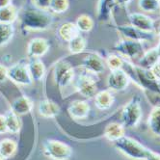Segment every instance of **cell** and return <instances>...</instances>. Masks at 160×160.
<instances>
[{
	"label": "cell",
	"mask_w": 160,
	"mask_h": 160,
	"mask_svg": "<svg viewBox=\"0 0 160 160\" xmlns=\"http://www.w3.org/2000/svg\"><path fill=\"white\" fill-rule=\"evenodd\" d=\"M51 0H32L33 4L36 7L43 10H48V6Z\"/></svg>",
	"instance_id": "obj_34"
},
{
	"label": "cell",
	"mask_w": 160,
	"mask_h": 160,
	"mask_svg": "<svg viewBox=\"0 0 160 160\" xmlns=\"http://www.w3.org/2000/svg\"><path fill=\"white\" fill-rule=\"evenodd\" d=\"M130 79L122 68L115 71H110V73L107 76L106 84L109 90L115 92H122L124 91L129 85Z\"/></svg>",
	"instance_id": "obj_12"
},
{
	"label": "cell",
	"mask_w": 160,
	"mask_h": 160,
	"mask_svg": "<svg viewBox=\"0 0 160 160\" xmlns=\"http://www.w3.org/2000/svg\"><path fill=\"white\" fill-rule=\"evenodd\" d=\"M105 64L110 71L119 70L122 68L123 57L120 56L119 54H108L105 59Z\"/></svg>",
	"instance_id": "obj_33"
},
{
	"label": "cell",
	"mask_w": 160,
	"mask_h": 160,
	"mask_svg": "<svg viewBox=\"0 0 160 160\" xmlns=\"http://www.w3.org/2000/svg\"><path fill=\"white\" fill-rule=\"evenodd\" d=\"M159 61H160V58L157 53V49L156 48H151L145 51L139 57L138 62H137V66H139L142 68H145V70H151V68L154 65H156Z\"/></svg>",
	"instance_id": "obj_23"
},
{
	"label": "cell",
	"mask_w": 160,
	"mask_h": 160,
	"mask_svg": "<svg viewBox=\"0 0 160 160\" xmlns=\"http://www.w3.org/2000/svg\"><path fill=\"white\" fill-rule=\"evenodd\" d=\"M87 47V41L86 39L80 34L77 37H75L73 40L68 42V48L71 54L77 55L85 51Z\"/></svg>",
	"instance_id": "obj_28"
},
{
	"label": "cell",
	"mask_w": 160,
	"mask_h": 160,
	"mask_svg": "<svg viewBox=\"0 0 160 160\" xmlns=\"http://www.w3.org/2000/svg\"><path fill=\"white\" fill-rule=\"evenodd\" d=\"M13 4V0H0V8L7 7Z\"/></svg>",
	"instance_id": "obj_40"
},
{
	"label": "cell",
	"mask_w": 160,
	"mask_h": 160,
	"mask_svg": "<svg viewBox=\"0 0 160 160\" xmlns=\"http://www.w3.org/2000/svg\"><path fill=\"white\" fill-rule=\"evenodd\" d=\"M0 160H6L5 158H3L2 156H0Z\"/></svg>",
	"instance_id": "obj_43"
},
{
	"label": "cell",
	"mask_w": 160,
	"mask_h": 160,
	"mask_svg": "<svg viewBox=\"0 0 160 160\" xmlns=\"http://www.w3.org/2000/svg\"><path fill=\"white\" fill-rule=\"evenodd\" d=\"M75 25L80 33H88L94 28L95 22L94 19L88 15H80L76 20H75Z\"/></svg>",
	"instance_id": "obj_30"
},
{
	"label": "cell",
	"mask_w": 160,
	"mask_h": 160,
	"mask_svg": "<svg viewBox=\"0 0 160 160\" xmlns=\"http://www.w3.org/2000/svg\"><path fill=\"white\" fill-rule=\"evenodd\" d=\"M128 19L129 21V24L138 28L144 32H151L156 33V25L155 21L150 16H147L143 13H131L128 16Z\"/></svg>",
	"instance_id": "obj_13"
},
{
	"label": "cell",
	"mask_w": 160,
	"mask_h": 160,
	"mask_svg": "<svg viewBox=\"0 0 160 160\" xmlns=\"http://www.w3.org/2000/svg\"><path fill=\"white\" fill-rule=\"evenodd\" d=\"M124 135H125V128L122 123L116 122H112L106 124V127L104 128L103 130V136L108 141L112 143L119 140Z\"/></svg>",
	"instance_id": "obj_22"
},
{
	"label": "cell",
	"mask_w": 160,
	"mask_h": 160,
	"mask_svg": "<svg viewBox=\"0 0 160 160\" xmlns=\"http://www.w3.org/2000/svg\"><path fill=\"white\" fill-rule=\"evenodd\" d=\"M117 5V7H120V8H125L128 7L130 2L132 1V0H114Z\"/></svg>",
	"instance_id": "obj_38"
},
{
	"label": "cell",
	"mask_w": 160,
	"mask_h": 160,
	"mask_svg": "<svg viewBox=\"0 0 160 160\" xmlns=\"http://www.w3.org/2000/svg\"><path fill=\"white\" fill-rule=\"evenodd\" d=\"M112 50L128 60H132L139 57L145 52L142 42L122 39L113 45Z\"/></svg>",
	"instance_id": "obj_8"
},
{
	"label": "cell",
	"mask_w": 160,
	"mask_h": 160,
	"mask_svg": "<svg viewBox=\"0 0 160 160\" xmlns=\"http://www.w3.org/2000/svg\"><path fill=\"white\" fill-rule=\"evenodd\" d=\"M5 120H6V125L7 130L11 134H18L19 133L21 129V121L19 119V116L12 110L10 109L5 114Z\"/></svg>",
	"instance_id": "obj_25"
},
{
	"label": "cell",
	"mask_w": 160,
	"mask_h": 160,
	"mask_svg": "<svg viewBox=\"0 0 160 160\" xmlns=\"http://www.w3.org/2000/svg\"><path fill=\"white\" fill-rule=\"evenodd\" d=\"M138 7L146 13H156L160 11V2L158 0H138Z\"/></svg>",
	"instance_id": "obj_32"
},
{
	"label": "cell",
	"mask_w": 160,
	"mask_h": 160,
	"mask_svg": "<svg viewBox=\"0 0 160 160\" xmlns=\"http://www.w3.org/2000/svg\"><path fill=\"white\" fill-rule=\"evenodd\" d=\"M148 127L152 134L160 137V107H153L148 118Z\"/></svg>",
	"instance_id": "obj_26"
},
{
	"label": "cell",
	"mask_w": 160,
	"mask_h": 160,
	"mask_svg": "<svg viewBox=\"0 0 160 160\" xmlns=\"http://www.w3.org/2000/svg\"><path fill=\"white\" fill-rule=\"evenodd\" d=\"M94 101L96 107L98 110L105 111L113 106L115 102V97L111 90H102L96 94L94 97Z\"/></svg>",
	"instance_id": "obj_19"
},
{
	"label": "cell",
	"mask_w": 160,
	"mask_h": 160,
	"mask_svg": "<svg viewBox=\"0 0 160 160\" xmlns=\"http://www.w3.org/2000/svg\"><path fill=\"white\" fill-rule=\"evenodd\" d=\"M150 71L152 72V73L153 74V76L157 80H159V81H160V61L156 65H154Z\"/></svg>",
	"instance_id": "obj_36"
},
{
	"label": "cell",
	"mask_w": 160,
	"mask_h": 160,
	"mask_svg": "<svg viewBox=\"0 0 160 160\" xmlns=\"http://www.w3.org/2000/svg\"><path fill=\"white\" fill-rule=\"evenodd\" d=\"M8 79L18 86H31L33 84L27 63L23 61L18 62L8 68Z\"/></svg>",
	"instance_id": "obj_9"
},
{
	"label": "cell",
	"mask_w": 160,
	"mask_h": 160,
	"mask_svg": "<svg viewBox=\"0 0 160 160\" xmlns=\"http://www.w3.org/2000/svg\"><path fill=\"white\" fill-rule=\"evenodd\" d=\"M142 116L141 98L138 95L133 96L121 111L122 124L125 128H134L139 124Z\"/></svg>",
	"instance_id": "obj_4"
},
{
	"label": "cell",
	"mask_w": 160,
	"mask_h": 160,
	"mask_svg": "<svg viewBox=\"0 0 160 160\" xmlns=\"http://www.w3.org/2000/svg\"><path fill=\"white\" fill-rule=\"evenodd\" d=\"M26 63L33 82L42 81L45 73H47V68H45V65L41 60V58H28V61Z\"/></svg>",
	"instance_id": "obj_17"
},
{
	"label": "cell",
	"mask_w": 160,
	"mask_h": 160,
	"mask_svg": "<svg viewBox=\"0 0 160 160\" xmlns=\"http://www.w3.org/2000/svg\"><path fill=\"white\" fill-rule=\"evenodd\" d=\"M158 1H159V2H160V0H158Z\"/></svg>",
	"instance_id": "obj_44"
},
{
	"label": "cell",
	"mask_w": 160,
	"mask_h": 160,
	"mask_svg": "<svg viewBox=\"0 0 160 160\" xmlns=\"http://www.w3.org/2000/svg\"><path fill=\"white\" fill-rule=\"evenodd\" d=\"M91 111L90 104L86 100H73L68 106V113L74 120L86 119Z\"/></svg>",
	"instance_id": "obj_16"
},
{
	"label": "cell",
	"mask_w": 160,
	"mask_h": 160,
	"mask_svg": "<svg viewBox=\"0 0 160 160\" xmlns=\"http://www.w3.org/2000/svg\"><path fill=\"white\" fill-rule=\"evenodd\" d=\"M115 29L118 33L123 37V39L137 41V42H150L155 39L156 33L151 32H144L138 28H136L130 24H123V25H116Z\"/></svg>",
	"instance_id": "obj_10"
},
{
	"label": "cell",
	"mask_w": 160,
	"mask_h": 160,
	"mask_svg": "<svg viewBox=\"0 0 160 160\" xmlns=\"http://www.w3.org/2000/svg\"><path fill=\"white\" fill-rule=\"evenodd\" d=\"M156 34H157V36H158L159 39H160V23H159V25H158V27H157V29H156Z\"/></svg>",
	"instance_id": "obj_42"
},
{
	"label": "cell",
	"mask_w": 160,
	"mask_h": 160,
	"mask_svg": "<svg viewBox=\"0 0 160 160\" xmlns=\"http://www.w3.org/2000/svg\"><path fill=\"white\" fill-rule=\"evenodd\" d=\"M146 160H160V153L154 152L152 150L148 152V157L146 158Z\"/></svg>",
	"instance_id": "obj_39"
},
{
	"label": "cell",
	"mask_w": 160,
	"mask_h": 160,
	"mask_svg": "<svg viewBox=\"0 0 160 160\" xmlns=\"http://www.w3.org/2000/svg\"><path fill=\"white\" fill-rule=\"evenodd\" d=\"M60 112H61L60 106L56 102L48 98L41 100L38 104V113L42 118L54 119L59 116Z\"/></svg>",
	"instance_id": "obj_18"
},
{
	"label": "cell",
	"mask_w": 160,
	"mask_h": 160,
	"mask_svg": "<svg viewBox=\"0 0 160 160\" xmlns=\"http://www.w3.org/2000/svg\"><path fill=\"white\" fill-rule=\"evenodd\" d=\"M18 151V144L12 139H3L0 141V156L5 159L13 157Z\"/></svg>",
	"instance_id": "obj_27"
},
{
	"label": "cell",
	"mask_w": 160,
	"mask_h": 160,
	"mask_svg": "<svg viewBox=\"0 0 160 160\" xmlns=\"http://www.w3.org/2000/svg\"><path fill=\"white\" fill-rule=\"evenodd\" d=\"M156 49H157V53L159 55V58H160V39H159V42L156 45Z\"/></svg>",
	"instance_id": "obj_41"
},
{
	"label": "cell",
	"mask_w": 160,
	"mask_h": 160,
	"mask_svg": "<svg viewBox=\"0 0 160 160\" xmlns=\"http://www.w3.org/2000/svg\"><path fill=\"white\" fill-rule=\"evenodd\" d=\"M8 79V68L3 64H0V84L4 83Z\"/></svg>",
	"instance_id": "obj_35"
},
{
	"label": "cell",
	"mask_w": 160,
	"mask_h": 160,
	"mask_svg": "<svg viewBox=\"0 0 160 160\" xmlns=\"http://www.w3.org/2000/svg\"><path fill=\"white\" fill-rule=\"evenodd\" d=\"M15 36V27L13 24L0 23V48L7 45Z\"/></svg>",
	"instance_id": "obj_29"
},
{
	"label": "cell",
	"mask_w": 160,
	"mask_h": 160,
	"mask_svg": "<svg viewBox=\"0 0 160 160\" xmlns=\"http://www.w3.org/2000/svg\"><path fill=\"white\" fill-rule=\"evenodd\" d=\"M20 30L24 34L28 32H42L51 28L54 22V16L48 10L36 7L32 0L18 13Z\"/></svg>",
	"instance_id": "obj_2"
},
{
	"label": "cell",
	"mask_w": 160,
	"mask_h": 160,
	"mask_svg": "<svg viewBox=\"0 0 160 160\" xmlns=\"http://www.w3.org/2000/svg\"><path fill=\"white\" fill-rule=\"evenodd\" d=\"M57 36L63 42H68L73 40L75 37L80 35V32L78 31L74 22L67 21L62 23L58 28H57Z\"/></svg>",
	"instance_id": "obj_20"
},
{
	"label": "cell",
	"mask_w": 160,
	"mask_h": 160,
	"mask_svg": "<svg viewBox=\"0 0 160 160\" xmlns=\"http://www.w3.org/2000/svg\"><path fill=\"white\" fill-rule=\"evenodd\" d=\"M44 155L52 160H68L72 154V148L61 142L53 139H47L42 143Z\"/></svg>",
	"instance_id": "obj_7"
},
{
	"label": "cell",
	"mask_w": 160,
	"mask_h": 160,
	"mask_svg": "<svg viewBox=\"0 0 160 160\" xmlns=\"http://www.w3.org/2000/svg\"><path fill=\"white\" fill-rule=\"evenodd\" d=\"M117 7L114 0H98L97 4V18L101 23H109L113 18V12Z\"/></svg>",
	"instance_id": "obj_15"
},
{
	"label": "cell",
	"mask_w": 160,
	"mask_h": 160,
	"mask_svg": "<svg viewBox=\"0 0 160 160\" xmlns=\"http://www.w3.org/2000/svg\"><path fill=\"white\" fill-rule=\"evenodd\" d=\"M70 8V1L68 0H51L49 6H48V11L52 14H64Z\"/></svg>",
	"instance_id": "obj_31"
},
{
	"label": "cell",
	"mask_w": 160,
	"mask_h": 160,
	"mask_svg": "<svg viewBox=\"0 0 160 160\" xmlns=\"http://www.w3.org/2000/svg\"><path fill=\"white\" fill-rule=\"evenodd\" d=\"M106 68L105 61L98 53L89 52L82 59L81 68L92 74H100L104 72Z\"/></svg>",
	"instance_id": "obj_11"
},
{
	"label": "cell",
	"mask_w": 160,
	"mask_h": 160,
	"mask_svg": "<svg viewBox=\"0 0 160 160\" xmlns=\"http://www.w3.org/2000/svg\"><path fill=\"white\" fill-rule=\"evenodd\" d=\"M122 70L129 79L143 90L148 102L153 107H160V81L157 80L150 70H145L123 58Z\"/></svg>",
	"instance_id": "obj_1"
},
{
	"label": "cell",
	"mask_w": 160,
	"mask_h": 160,
	"mask_svg": "<svg viewBox=\"0 0 160 160\" xmlns=\"http://www.w3.org/2000/svg\"><path fill=\"white\" fill-rule=\"evenodd\" d=\"M50 43L44 38H33L31 39L26 47L27 58H42L48 52Z\"/></svg>",
	"instance_id": "obj_14"
},
{
	"label": "cell",
	"mask_w": 160,
	"mask_h": 160,
	"mask_svg": "<svg viewBox=\"0 0 160 160\" xmlns=\"http://www.w3.org/2000/svg\"><path fill=\"white\" fill-rule=\"evenodd\" d=\"M75 77V71L72 65L64 59H61L54 65L53 79L55 84L58 86L60 91L68 88L73 83Z\"/></svg>",
	"instance_id": "obj_5"
},
{
	"label": "cell",
	"mask_w": 160,
	"mask_h": 160,
	"mask_svg": "<svg viewBox=\"0 0 160 160\" xmlns=\"http://www.w3.org/2000/svg\"><path fill=\"white\" fill-rule=\"evenodd\" d=\"M11 109L18 116L27 115L33 110V102L28 97L22 95L12 102Z\"/></svg>",
	"instance_id": "obj_21"
},
{
	"label": "cell",
	"mask_w": 160,
	"mask_h": 160,
	"mask_svg": "<svg viewBox=\"0 0 160 160\" xmlns=\"http://www.w3.org/2000/svg\"><path fill=\"white\" fill-rule=\"evenodd\" d=\"M7 125H6V120L4 115H0V134L7 133Z\"/></svg>",
	"instance_id": "obj_37"
},
{
	"label": "cell",
	"mask_w": 160,
	"mask_h": 160,
	"mask_svg": "<svg viewBox=\"0 0 160 160\" xmlns=\"http://www.w3.org/2000/svg\"><path fill=\"white\" fill-rule=\"evenodd\" d=\"M113 144L119 152H121L127 157L134 160H146L151 151L150 148H146L137 140L127 135L122 136V138L115 141Z\"/></svg>",
	"instance_id": "obj_3"
},
{
	"label": "cell",
	"mask_w": 160,
	"mask_h": 160,
	"mask_svg": "<svg viewBox=\"0 0 160 160\" xmlns=\"http://www.w3.org/2000/svg\"><path fill=\"white\" fill-rule=\"evenodd\" d=\"M73 88L76 92L85 98H93L98 93V83L97 80L89 73L81 68V72L74 77Z\"/></svg>",
	"instance_id": "obj_6"
},
{
	"label": "cell",
	"mask_w": 160,
	"mask_h": 160,
	"mask_svg": "<svg viewBox=\"0 0 160 160\" xmlns=\"http://www.w3.org/2000/svg\"><path fill=\"white\" fill-rule=\"evenodd\" d=\"M18 13L19 11L14 4L0 8V23L13 24L18 18Z\"/></svg>",
	"instance_id": "obj_24"
}]
</instances>
